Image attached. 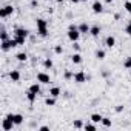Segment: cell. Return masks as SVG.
Instances as JSON below:
<instances>
[{
	"label": "cell",
	"mask_w": 131,
	"mask_h": 131,
	"mask_svg": "<svg viewBox=\"0 0 131 131\" xmlns=\"http://www.w3.org/2000/svg\"><path fill=\"white\" fill-rule=\"evenodd\" d=\"M73 49H76V51L79 52V49H80V45H79L77 42H73Z\"/></svg>",
	"instance_id": "obj_34"
},
{
	"label": "cell",
	"mask_w": 131,
	"mask_h": 131,
	"mask_svg": "<svg viewBox=\"0 0 131 131\" xmlns=\"http://www.w3.org/2000/svg\"><path fill=\"white\" fill-rule=\"evenodd\" d=\"M71 62H73L74 65H80V63H82V54L76 51V52L71 56Z\"/></svg>",
	"instance_id": "obj_14"
},
{
	"label": "cell",
	"mask_w": 131,
	"mask_h": 131,
	"mask_svg": "<svg viewBox=\"0 0 131 131\" xmlns=\"http://www.w3.org/2000/svg\"><path fill=\"white\" fill-rule=\"evenodd\" d=\"M116 45V37L114 36H108L106 39H105V46L106 48H113Z\"/></svg>",
	"instance_id": "obj_16"
},
{
	"label": "cell",
	"mask_w": 131,
	"mask_h": 131,
	"mask_svg": "<svg viewBox=\"0 0 131 131\" xmlns=\"http://www.w3.org/2000/svg\"><path fill=\"white\" fill-rule=\"evenodd\" d=\"M14 126H16V125H14V122H13L9 117H5V119L2 120V128H3V131H13Z\"/></svg>",
	"instance_id": "obj_8"
},
{
	"label": "cell",
	"mask_w": 131,
	"mask_h": 131,
	"mask_svg": "<svg viewBox=\"0 0 131 131\" xmlns=\"http://www.w3.org/2000/svg\"><path fill=\"white\" fill-rule=\"evenodd\" d=\"M83 125H85V123H83L80 119H77V120H74V122H73V126H74V128H77V129L83 128Z\"/></svg>",
	"instance_id": "obj_28"
},
{
	"label": "cell",
	"mask_w": 131,
	"mask_h": 131,
	"mask_svg": "<svg viewBox=\"0 0 131 131\" xmlns=\"http://www.w3.org/2000/svg\"><path fill=\"white\" fill-rule=\"evenodd\" d=\"M123 8H125V11L128 14H131V0H126V2L123 3Z\"/></svg>",
	"instance_id": "obj_30"
},
{
	"label": "cell",
	"mask_w": 131,
	"mask_h": 131,
	"mask_svg": "<svg viewBox=\"0 0 131 131\" xmlns=\"http://www.w3.org/2000/svg\"><path fill=\"white\" fill-rule=\"evenodd\" d=\"M70 2H71V3H74V5H76V3H79V2H80V0H70Z\"/></svg>",
	"instance_id": "obj_38"
},
{
	"label": "cell",
	"mask_w": 131,
	"mask_h": 131,
	"mask_svg": "<svg viewBox=\"0 0 131 131\" xmlns=\"http://www.w3.org/2000/svg\"><path fill=\"white\" fill-rule=\"evenodd\" d=\"M56 2H57V3H63V0H56Z\"/></svg>",
	"instance_id": "obj_40"
},
{
	"label": "cell",
	"mask_w": 131,
	"mask_h": 131,
	"mask_svg": "<svg viewBox=\"0 0 131 131\" xmlns=\"http://www.w3.org/2000/svg\"><path fill=\"white\" fill-rule=\"evenodd\" d=\"M77 28H79L80 34H90V29H91V26H90V25H88L86 22H82V23H80V25H79Z\"/></svg>",
	"instance_id": "obj_11"
},
{
	"label": "cell",
	"mask_w": 131,
	"mask_h": 131,
	"mask_svg": "<svg viewBox=\"0 0 131 131\" xmlns=\"http://www.w3.org/2000/svg\"><path fill=\"white\" fill-rule=\"evenodd\" d=\"M37 82L39 83H43V85H49V82H51V77H49V74L48 73H37Z\"/></svg>",
	"instance_id": "obj_6"
},
{
	"label": "cell",
	"mask_w": 131,
	"mask_h": 131,
	"mask_svg": "<svg viewBox=\"0 0 131 131\" xmlns=\"http://www.w3.org/2000/svg\"><path fill=\"white\" fill-rule=\"evenodd\" d=\"M36 26H37V36L40 37H46L48 36V22L45 19H37L36 20Z\"/></svg>",
	"instance_id": "obj_1"
},
{
	"label": "cell",
	"mask_w": 131,
	"mask_h": 131,
	"mask_svg": "<svg viewBox=\"0 0 131 131\" xmlns=\"http://www.w3.org/2000/svg\"><path fill=\"white\" fill-rule=\"evenodd\" d=\"M125 32L131 37V22H128V23H126V26H125Z\"/></svg>",
	"instance_id": "obj_33"
},
{
	"label": "cell",
	"mask_w": 131,
	"mask_h": 131,
	"mask_svg": "<svg viewBox=\"0 0 131 131\" xmlns=\"http://www.w3.org/2000/svg\"><path fill=\"white\" fill-rule=\"evenodd\" d=\"M67 37H68V40H70V42H79V39H80V31H79V28L68 29Z\"/></svg>",
	"instance_id": "obj_2"
},
{
	"label": "cell",
	"mask_w": 131,
	"mask_h": 131,
	"mask_svg": "<svg viewBox=\"0 0 131 131\" xmlns=\"http://www.w3.org/2000/svg\"><path fill=\"white\" fill-rule=\"evenodd\" d=\"M100 123H102V125H103L105 128H110V126L113 125V122H111V119H110V117H103Z\"/></svg>",
	"instance_id": "obj_25"
},
{
	"label": "cell",
	"mask_w": 131,
	"mask_h": 131,
	"mask_svg": "<svg viewBox=\"0 0 131 131\" xmlns=\"http://www.w3.org/2000/svg\"><path fill=\"white\" fill-rule=\"evenodd\" d=\"M39 6V2L37 0H31V8H37Z\"/></svg>",
	"instance_id": "obj_36"
},
{
	"label": "cell",
	"mask_w": 131,
	"mask_h": 131,
	"mask_svg": "<svg viewBox=\"0 0 131 131\" xmlns=\"http://www.w3.org/2000/svg\"><path fill=\"white\" fill-rule=\"evenodd\" d=\"M114 110H116V113H122V111H123V105H117Z\"/></svg>",
	"instance_id": "obj_35"
},
{
	"label": "cell",
	"mask_w": 131,
	"mask_h": 131,
	"mask_svg": "<svg viewBox=\"0 0 131 131\" xmlns=\"http://www.w3.org/2000/svg\"><path fill=\"white\" fill-rule=\"evenodd\" d=\"M14 39H16V42H17V45H19V46H22V45H25V43H26V37H19V36H14Z\"/></svg>",
	"instance_id": "obj_26"
},
{
	"label": "cell",
	"mask_w": 131,
	"mask_h": 131,
	"mask_svg": "<svg viewBox=\"0 0 131 131\" xmlns=\"http://www.w3.org/2000/svg\"><path fill=\"white\" fill-rule=\"evenodd\" d=\"M90 119H91V122H94V123H100L102 119H103V116L99 114V113H93V114L90 116Z\"/></svg>",
	"instance_id": "obj_17"
},
{
	"label": "cell",
	"mask_w": 131,
	"mask_h": 131,
	"mask_svg": "<svg viewBox=\"0 0 131 131\" xmlns=\"http://www.w3.org/2000/svg\"><path fill=\"white\" fill-rule=\"evenodd\" d=\"M100 32H102V28H100L99 25H93V26H91V29H90V34H91L93 37H99V36H100Z\"/></svg>",
	"instance_id": "obj_12"
},
{
	"label": "cell",
	"mask_w": 131,
	"mask_h": 131,
	"mask_svg": "<svg viewBox=\"0 0 131 131\" xmlns=\"http://www.w3.org/2000/svg\"><path fill=\"white\" fill-rule=\"evenodd\" d=\"M63 77H65V80H71V79H74V73L73 71H65V74H63Z\"/></svg>",
	"instance_id": "obj_27"
},
{
	"label": "cell",
	"mask_w": 131,
	"mask_h": 131,
	"mask_svg": "<svg viewBox=\"0 0 131 131\" xmlns=\"http://www.w3.org/2000/svg\"><path fill=\"white\" fill-rule=\"evenodd\" d=\"M13 34H14V36H19V37H26V39H28L29 31H28L26 28H16V29L13 31Z\"/></svg>",
	"instance_id": "obj_10"
},
{
	"label": "cell",
	"mask_w": 131,
	"mask_h": 131,
	"mask_svg": "<svg viewBox=\"0 0 131 131\" xmlns=\"http://www.w3.org/2000/svg\"><path fill=\"white\" fill-rule=\"evenodd\" d=\"M37 96H39V94H36V93H32V91H29V90L26 91V99H28L29 103H34L36 99H37Z\"/></svg>",
	"instance_id": "obj_18"
},
{
	"label": "cell",
	"mask_w": 131,
	"mask_h": 131,
	"mask_svg": "<svg viewBox=\"0 0 131 131\" xmlns=\"http://www.w3.org/2000/svg\"><path fill=\"white\" fill-rule=\"evenodd\" d=\"M88 80V76L85 74V71H77L74 73V82L76 83H85Z\"/></svg>",
	"instance_id": "obj_7"
},
{
	"label": "cell",
	"mask_w": 131,
	"mask_h": 131,
	"mask_svg": "<svg viewBox=\"0 0 131 131\" xmlns=\"http://www.w3.org/2000/svg\"><path fill=\"white\" fill-rule=\"evenodd\" d=\"M54 52H56V54H62V52H63V46H62V45H56V46H54Z\"/></svg>",
	"instance_id": "obj_32"
},
{
	"label": "cell",
	"mask_w": 131,
	"mask_h": 131,
	"mask_svg": "<svg viewBox=\"0 0 131 131\" xmlns=\"http://www.w3.org/2000/svg\"><path fill=\"white\" fill-rule=\"evenodd\" d=\"M96 128H97V126H96L94 122H93V123H85V125H83V129H88V131H94Z\"/></svg>",
	"instance_id": "obj_29"
},
{
	"label": "cell",
	"mask_w": 131,
	"mask_h": 131,
	"mask_svg": "<svg viewBox=\"0 0 131 131\" xmlns=\"http://www.w3.org/2000/svg\"><path fill=\"white\" fill-rule=\"evenodd\" d=\"M91 9H93L94 14H102L103 13V3L99 2V0H96V2L93 3V6H91Z\"/></svg>",
	"instance_id": "obj_9"
},
{
	"label": "cell",
	"mask_w": 131,
	"mask_h": 131,
	"mask_svg": "<svg viewBox=\"0 0 131 131\" xmlns=\"http://www.w3.org/2000/svg\"><path fill=\"white\" fill-rule=\"evenodd\" d=\"M80 2H88V0H80Z\"/></svg>",
	"instance_id": "obj_41"
},
{
	"label": "cell",
	"mask_w": 131,
	"mask_h": 131,
	"mask_svg": "<svg viewBox=\"0 0 131 131\" xmlns=\"http://www.w3.org/2000/svg\"><path fill=\"white\" fill-rule=\"evenodd\" d=\"M16 59H17L19 62H26V60H28V54H26L25 51H22V52H17V54H16Z\"/></svg>",
	"instance_id": "obj_19"
},
{
	"label": "cell",
	"mask_w": 131,
	"mask_h": 131,
	"mask_svg": "<svg viewBox=\"0 0 131 131\" xmlns=\"http://www.w3.org/2000/svg\"><path fill=\"white\" fill-rule=\"evenodd\" d=\"M105 2H106V3H113V2H114V0H105Z\"/></svg>",
	"instance_id": "obj_39"
},
{
	"label": "cell",
	"mask_w": 131,
	"mask_h": 131,
	"mask_svg": "<svg viewBox=\"0 0 131 131\" xmlns=\"http://www.w3.org/2000/svg\"><path fill=\"white\" fill-rule=\"evenodd\" d=\"M48 94L57 99V97H59V96L62 94V90H60L59 86H52V88H49V91H48Z\"/></svg>",
	"instance_id": "obj_15"
},
{
	"label": "cell",
	"mask_w": 131,
	"mask_h": 131,
	"mask_svg": "<svg viewBox=\"0 0 131 131\" xmlns=\"http://www.w3.org/2000/svg\"><path fill=\"white\" fill-rule=\"evenodd\" d=\"M13 14H14V6L13 5H5L2 9H0V17L2 19H8Z\"/></svg>",
	"instance_id": "obj_4"
},
{
	"label": "cell",
	"mask_w": 131,
	"mask_h": 131,
	"mask_svg": "<svg viewBox=\"0 0 131 131\" xmlns=\"http://www.w3.org/2000/svg\"><path fill=\"white\" fill-rule=\"evenodd\" d=\"M6 117H9V119L14 122V125H16V126L22 125V123H23V120H25V117H23L22 114H19V113H9Z\"/></svg>",
	"instance_id": "obj_5"
},
{
	"label": "cell",
	"mask_w": 131,
	"mask_h": 131,
	"mask_svg": "<svg viewBox=\"0 0 131 131\" xmlns=\"http://www.w3.org/2000/svg\"><path fill=\"white\" fill-rule=\"evenodd\" d=\"M16 46H19V45H17V42H16L14 37H11L9 40H3L2 42V51H5V52L9 51L11 48H16Z\"/></svg>",
	"instance_id": "obj_3"
},
{
	"label": "cell",
	"mask_w": 131,
	"mask_h": 131,
	"mask_svg": "<svg viewBox=\"0 0 131 131\" xmlns=\"http://www.w3.org/2000/svg\"><path fill=\"white\" fill-rule=\"evenodd\" d=\"M94 56H96V59H99V60H103L106 54H105V51H103V49H97Z\"/></svg>",
	"instance_id": "obj_24"
},
{
	"label": "cell",
	"mask_w": 131,
	"mask_h": 131,
	"mask_svg": "<svg viewBox=\"0 0 131 131\" xmlns=\"http://www.w3.org/2000/svg\"><path fill=\"white\" fill-rule=\"evenodd\" d=\"M28 90H29V91H32V93H36V94H39V93H40V85H39V82L32 83V85H31Z\"/></svg>",
	"instance_id": "obj_22"
},
{
	"label": "cell",
	"mask_w": 131,
	"mask_h": 131,
	"mask_svg": "<svg viewBox=\"0 0 131 131\" xmlns=\"http://www.w3.org/2000/svg\"><path fill=\"white\" fill-rule=\"evenodd\" d=\"M11 37H9V34H8V31L5 29V28H2V32H0V40H9Z\"/></svg>",
	"instance_id": "obj_23"
},
{
	"label": "cell",
	"mask_w": 131,
	"mask_h": 131,
	"mask_svg": "<svg viewBox=\"0 0 131 131\" xmlns=\"http://www.w3.org/2000/svg\"><path fill=\"white\" fill-rule=\"evenodd\" d=\"M52 67H54V63H52V60H51L49 57H46V59L43 60V68H45V70H51Z\"/></svg>",
	"instance_id": "obj_20"
},
{
	"label": "cell",
	"mask_w": 131,
	"mask_h": 131,
	"mask_svg": "<svg viewBox=\"0 0 131 131\" xmlns=\"http://www.w3.org/2000/svg\"><path fill=\"white\" fill-rule=\"evenodd\" d=\"M20 77H22V74H20V71H19V70H13V71L9 73V79H11L13 82H19V80H20Z\"/></svg>",
	"instance_id": "obj_13"
},
{
	"label": "cell",
	"mask_w": 131,
	"mask_h": 131,
	"mask_svg": "<svg viewBox=\"0 0 131 131\" xmlns=\"http://www.w3.org/2000/svg\"><path fill=\"white\" fill-rule=\"evenodd\" d=\"M123 68H126V70H131V57H128V59L123 62Z\"/></svg>",
	"instance_id": "obj_31"
},
{
	"label": "cell",
	"mask_w": 131,
	"mask_h": 131,
	"mask_svg": "<svg viewBox=\"0 0 131 131\" xmlns=\"http://www.w3.org/2000/svg\"><path fill=\"white\" fill-rule=\"evenodd\" d=\"M39 129H40V131H48V129H49V126H46V125H43V126H40Z\"/></svg>",
	"instance_id": "obj_37"
},
{
	"label": "cell",
	"mask_w": 131,
	"mask_h": 131,
	"mask_svg": "<svg viewBox=\"0 0 131 131\" xmlns=\"http://www.w3.org/2000/svg\"><path fill=\"white\" fill-rule=\"evenodd\" d=\"M45 105H46V106H54V105H56V97L48 96V97L45 99Z\"/></svg>",
	"instance_id": "obj_21"
}]
</instances>
